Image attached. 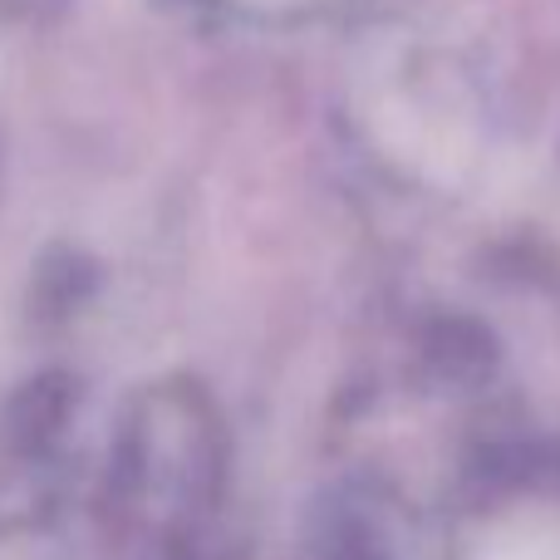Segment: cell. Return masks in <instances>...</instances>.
Here are the masks:
<instances>
[{"label":"cell","mask_w":560,"mask_h":560,"mask_svg":"<svg viewBox=\"0 0 560 560\" xmlns=\"http://www.w3.org/2000/svg\"><path fill=\"white\" fill-rule=\"evenodd\" d=\"M487 560H546L536 546H506V551H492Z\"/></svg>","instance_id":"1"}]
</instances>
